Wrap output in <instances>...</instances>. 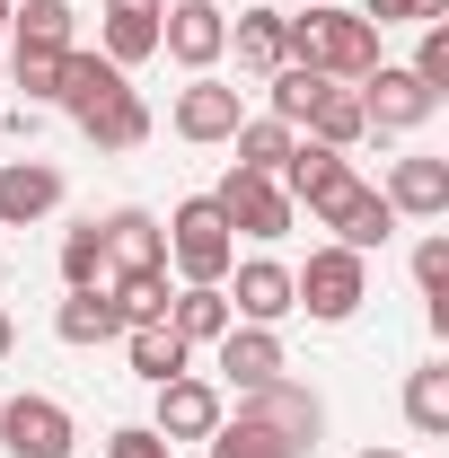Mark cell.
<instances>
[{
  "mask_svg": "<svg viewBox=\"0 0 449 458\" xmlns=\"http://www.w3.org/2000/svg\"><path fill=\"white\" fill-rule=\"evenodd\" d=\"M370 27H423V0H361Z\"/></svg>",
  "mask_w": 449,
  "mask_h": 458,
  "instance_id": "36",
  "label": "cell"
},
{
  "mask_svg": "<svg viewBox=\"0 0 449 458\" xmlns=\"http://www.w3.org/2000/svg\"><path fill=\"white\" fill-rule=\"evenodd\" d=\"M106 274H114V265H106V229L80 221L71 238H62V283H71V291H106Z\"/></svg>",
  "mask_w": 449,
  "mask_h": 458,
  "instance_id": "28",
  "label": "cell"
},
{
  "mask_svg": "<svg viewBox=\"0 0 449 458\" xmlns=\"http://www.w3.org/2000/svg\"><path fill=\"white\" fill-rule=\"evenodd\" d=\"M62 203V168L54 159H0V229H27Z\"/></svg>",
  "mask_w": 449,
  "mask_h": 458,
  "instance_id": "15",
  "label": "cell"
},
{
  "mask_svg": "<svg viewBox=\"0 0 449 458\" xmlns=\"http://www.w3.org/2000/svg\"><path fill=\"white\" fill-rule=\"evenodd\" d=\"M352 89H361L370 132H414V123H432V106H441V98H432L405 62H379V71H370V80H352Z\"/></svg>",
  "mask_w": 449,
  "mask_h": 458,
  "instance_id": "7",
  "label": "cell"
},
{
  "mask_svg": "<svg viewBox=\"0 0 449 458\" xmlns=\"http://www.w3.org/2000/svg\"><path fill=\"white\" fill-rule=\"evenodd\" d=\"M71 36H80V9H71V0H27V9H9V45H18V54H71Z\"/></svg>",
  "mask_w": 449,
  "mask_h": 458,
  "instance_id": "21",
  "label": "cell"
},
{
  "mask_svg": "<svg viewBox=\"0 0 449 458\" xmlns=\"http://www.w3.org/2000/svg\"><path fill=\"white\" fill-rule=\"evenodd\" d=\"M361 300H370V265L352 247H309V265L291 274V309H309L318 327H343Z\"/></svg>",
  "mask_w": 449,
  "mask_h": 458,
  "instance_id": "3",
  "label": "cell"
},
{
  "mask_svg": "<svg viewBox=\"0 0 449 458\" xmlns=\"http://www.w3.org/2000/svg\"><path fill=\"white\" fill-rule=\"evenodd\" d=\"M9 344H18V327H9V318H0V361H9Z\"/></svg>",
  "mask_w": 449,
  "mask_h": 458,
  "instance_id": "37",
  "label": "cell"
},
{
  "mask_svg": "<svg viewBox=\"0 0 449 458\" xmlns=\"http://www.w3.org/2000/svg\"><path fill=\"white\" fill-rule=\"evenodd\" d=\"M238 414H247V423H265V432H274L291 458H309V450H318V432H326V405L309 397V388H291V379L247 388V397H238Z\"/></svg>",
  "mask_w": 449,
  "mask_h": 458,
  "instance_id": "4",
  "label": "cell"
},
{
  "mask_svg": "<svg viewBox=\"0 0 449 458\" xmlns=\"http://www.w3.org/2000/svg\"><path fill=\"white\" fill-rule=\"evenodd\" d=\"M212 352H221V379L238 388V397L265 388V379H282V335H274V327H229Z\"/></svg>",
  "mask_w": 449,
  "mask_h": 458,
  "instance_id": "17",
  "label": "cell"
},
{
  "mask_svg": "<svg viewBox=\"0 0 449 458\" xmlns=\"http://www.w3.org/2000/svg\"><path fill=\"white\" fill-rule=\"evenodd\" d=\"M54 335L80 344V352H89V344H114V335H123V309H114L106 291H71V300L54 309Z\"/></svg>",
  "mask_w": 449,
  "mask_h": 458,
  "instance_id": "23",
  "label": "cell"
},
{
  "mask_svg": "<svg viewBox=\"0 0 449 458\" xmlns=\"http://www.w3.org/2000/svg\"><path fill=\"white\" fill-rule=\"evenodd\" d=\"M229 405H221V388H212V379H194V370H176V379H159V423H150V432H159V441H212V423H221Z\"/></svg>",
  "mask_w": 449,
  "mask_h": 458,
  "instance_id": "10",
  "label": "cell"
},
{
  "mask_svg": "<svg viewBox=\"0 0 449 458\" xmlns=\"http://www.w3.org/2000/svg\"><path fill=\"white\" fill-rule=\"evenodd\" d=\"M238 123H247V106H238L229 80L194 71V89H176V141H229Z\"/></svg>",
  "mask_w": 449,
  "mask_h": 458,
  "instance_id": "12",
  "label": "cell"
},
{
  "mask_svg": "<svg viewBox=\"0 0 449 458\" xmlns=\"http://www.w3.org/2000/svg\"><path fill=\"white\" fill-rule=\"evenodd\" d=\"M318 221L335 229V247H352V256H370V247H388V229H396V212H388V194H370L361 176L343 185L335 203L318 212Z\"/></svg>",
  "mask_w": 449,
  "mask_h": 458,
  "instance_id": "16",
  "label": "cell"
},
{
  "mask_svg": "<svg viewBox=\"0 0 449 458\" xmlns=\"http://www.w3.org/2000/svg\"><path fill=\"white\" fill-rule=\"evenodd\" d=\"M71 441L80 432H71V405L62 397H36V388L0 397V450L9 458H71Z\"/></svg>",
  "mask_w": 449,
  "mask_h": 458,
  "instance_id": "5",
  "label": "cell"
},
{
  "mask_svg": "<svg viewBox=\"0 0 449 458\" xmlns=\"http://www.w3.org/2000/svg\"><path fill=\"white\" fill-rule=\"evenodd\" d=\"M388 212L441 221V212H449V159H396V168H388Z\"/></svg>",
  "mask_w": 449,
  "mask_h": 458,
  "instance_id": "20",
  "label": "cell"
},
{
  "mask_svg": "<svg viewBox=\"0 0 449 458\" xmlns=\"http://www.w3.org/2000/svg\"><path fill=\"white\" fill-rule=\"evenodd\" d=\"M159 54H176L185 71H212L229 54V18L212 0H168V18H159Z\"/></svg>",
  "mask_w": 449,
  "mask_h": 458,
  "instance_id": "8",
  "label": "cell"
},
{
  "mask_svg": "<svg viewBox=\"0 0 449 458\" xmlns=\"http://www.w3.org/2000/svg\"><path fill=\"white\" fill-rule=\"evenodd\" d=\"M106 458H176V450L159 441V432H150V423H123V432L106 441Z\"/></svg>",
  "mask_w": 449,
  "mask_h": 458,
  "instance_id": "35",
  "label": "cell"
},
{
  "mask_svg": "<svg viewBox=\"0 0 449 458\" xmlns=\"http://www.w3.org/2000/svg\"><path fill=\"white\" fill-rule=\"evenodd\" d=\"M159 327H176L185 344H221L238 318H229V291L221 283H185V291H168V318Z\"/></svg>",
  "mask_w": 449,
  "mask_h": 458,
  "instance_id": "19",
  "label": "cell"
},
{
  "mask_svg": "<svg viewBox=\"0 0 449 458\" xmlns=\"http://www.w3.org/2000/svg\"><path fill=\"white\" fill-rule=\"evenodd\" d=\"M159 229H168V265L185 274V283H229V265H238V238H229V221H221V203H212V194L176 203Z\"/></svg>",
  "mask_w": 449,
  "mask_h": 458,
  "instance_id": "2",
  "label": "cell"
},
{
  "mask_svg": "<svg viewBox=\"0 0 449 458\" xmlns=\"http://www.w3.org/2000/svg\"><path fill=\"white\" fill-rule=\"evenodd\" d=\"M318 89H326V80H318L309 62H282V71H274V89H265V98H274V123H300V114L318 106Z\"/></svg>",
  "mask_w": 449,
  "mask_h": 458,
  "instance_id": "31",
  "label": "cell"
},
{
  "mask_svg": "<svg viewBox=\"0 0 449 458\" xmlns=\"http://www.w3.org/2000/svg\"><path fill=\"white\" fill-rule=\"evenodd\" d=\"M0 283H9V265H0Z\"/></svg>",
  "mask_w": 449,
  "mask_h": 458,
  "instance_id": "40",
  "label": "cell"
},
{
  "mask_svg": "<svg viewBox=\"0 0 449 458\" xmlns=\"http://www.w3.org/2000/svg\"><path fill=\"white\" fill-rule=\"evenodd\" d=\"M106 265L114 274H159V265H168V229L150 221V212H141V203H123V212H106ZM106 274V283H114Z\"/></svg>",
  "mask_w": 449,
  "mask_h": 458,
  "instance_id": "14",
  "label": "cell"
},
{
  "mask_svg": "<svg viewBox=\"0 0 449 458\" xmlns=\"http://www.w3.org/2000/svg\"><path fill=\"white\" fill-rule=\"evenodd\" d=\"M343 185H352V159H343V150H326V141H291V159H282V194H291V203L326 212Z\"/></svg>",
  "mask_w": 449,
  "mask_h": 458,
  "instance_id": "13",
  "label": "cell"
},
{
  "mask_svg": "<svg viewBox=\"0 0 449 458\" xmlns=\"http://www.w3.org/2000/svg\"><path fill=\"white\" fill-rule=\"evenodd\" d=\"M159 18H168V0H106V62L114 71L159 54Z\"/></svg>",
  "mask_w": 449,
  "mask_h": 458,
  "instance_id": "18",
  "label": "cell"
},
{
  "mask_svg": "<svg viewBox=\"0 0 449 458\" xmlns=\"http://www.w3.org/2000/svg\"><path fill=\"white\" fill-rule=\"evenodd\" d=\"M229 141H238V168L282 176V159H291V141H300V132H291V123H274V114H247V123H238Z\"/></svg>",
  "mask_w": 449,
  "mask_h": 458,
  "instance_id": "27",
  "label": "cell"
},
{
  "mask_svg": "<svg viewBox=\"0 0 449 458\" xmlns=\"http://www.w3.org/2000/svg\"><path fill=\"white\" fill-rule=\"evenodd\" d=\"M229 318L238 327H282L291 318V265H274V256H247V265H229Z\"/></svg>",
  "mask_w": 449,
  "mask_h": 458,
  "instance_id": "9",
  "label": "cell"
},
{
  "mask_svg": "<svg viewBox=\"0 0 449 458\" xmlns=\"http://www.w3.org/2000/svg\"><path fill=\"white\" fill-rule=\"evenodd\" d=\"M405 71H414L432 98H449V18H432V27H423V45H414V62H405Z\"/></svg>",
  "mask_w": 449,
  "mask_h": 458,
  "instance_id": "32",
  "label": "cell"
},
{
  "mask_svg": "<svg viewBox=\"0 0 449 458\" xmlns=\"http://www.w3.org/2000/svg\"><path fill=\"white\" fill-rule=\"evenodd\" d=\"M309 123V141H326V150H352L361 132H370V114H361V89H343V80H326L318 89V106L300 114Z\"/></svg>",
  "mask_w": 449,
  "mask_h": 458,
  "instance_id": "22",
  "label": "cell"
},
{
  "mask_svg": "<svg viewBox=\"0 0 449 458\" xmlns=\"http://www.w3.org/2000/svg\"><path fill=\"white\" fill-rule=\"evenodd\" d=\"M123 352H132V370L159 388V379H176V370H185V352H194V344L176 335V327H123Z\"/></svg>",
  "mask_w": 449,
  "mask_h": 458,
  "instance_id": "25",
  "label": "cell"
},
{
  "mask_svg": "<svg viewBox=\"0 0 449 458\" xmlns=\"http://www.w3.org/2000/svg\"><path fill=\"white\" fill-rule=\"evenodd\" d=\"M414 283H423V300H449V238L414 247Z\"/></svg>",
  "mask_w": 449,
  "mask_h": 458,
  "instance_id": "34",
  "label": "cell"
},
{
  "mask_svg": "<svg viewBox=\"0 0 449 458\" xmlns=\"http://www.w3.org/2000/svg\"><path fill=\"white\" fill-rule=\"evenodd\" d=\"M361 458H405V450H361Z\"/></svg>",
  "mask_w": 449,
  "mask_h": 458,
  "instance_id": "38",
  "label": "cell"
},
{
  "mask_svg": "<svg viewBox=\"0 0 449 458\" xmlns=\"http://www.w3.org/2000/svg\"><path fill=\"white\" fill-rule=\"evenodd\" d=\"M405 423H414L423 441L449 432V361H423V370L405 379Z\"/></svg>",
  "mask_w": 449,
  "mask_h": 458,
  "instance_id": "26",
  "label": "cell"
},
{
  "mask_svg": "<svg viewBox=\"0 0 449 458\" xmlns=\"http://www.w3.org/2000/svg\"><path fill=\"white\" fill-rule=\"evenodd\" d=\"M212 458H291V450H282L265 423H247V414H221V423H212Z\"/></svg>",
  "mask_w": 449,
  "mask_h": 458,
  "instance_id": "30",
  "label": "cell"
},
{
  "mask_svg": "<svg viewBox=\"0 0 449 458\" xmlns=\"http://www.w3.org/2000/svg\"><path fill=\"white\" fill-rule=\"evenodd\" d=\"M212 203H221L229 238H282V229H291V212H300V203L282 194V176H256V168H229Z\"/></svg>",
  "mask_w": 449,
  "mask_h": 458,
  "instance_id": "6",
  "label": "cell"
},
{
  "mask_svg": "<svg viewBox=\"0 0 449 458\" xmlns=\"http://www.w3.org/2000/svg\"><path fill=\"white\" fill-rule=\"evenodd\" d=\"M282 45H291V62H309L318 80H343V89L379 71V27H370L361 9L309 0V18H282Z\"/></svg>",
  "mask_w": 449,
  "mask_h": 458,
  "instance_id": "1",
  "label": "cell"
},
{
  "mask_svg": "<svg viewBox=\"0 0 449 458\" xmlns=\"http://www.w3.org/2000/svg\"><path fill=\"white\" fill-rule=\"evenodd\" d=\"M229 45H238V62H247V71H265V80L291 62V45H282V18H274V9H238Z\"/></svg>",
  "mask_w": 449,
  "mask_h": 458,
  "instance_id": "24",
  "label": "cell"
},
{
  "mask_svg": "<svg viewBox=\"0 0 449 458\" xmlns=\"http://www.w3.org/2000/svg\"><path fill=\"white\" fill-rule=\"evenodd\" d=\"M18 89H27V106H54L62 98V54H18Z\"/></svg>",
  "mask_w": 449,
  "mask_h": 458,
  "instance_id": "33",
  "label": "cell"
},
{
  "mask_svg": "<svg viewBox=\"0 0 449 458\" xmlns=\"http://www.w3.org/2000/svg\"><path fill=\"white\" fill-rule=\"evenodd\" d=\"M0 36H9V0H0Z\"/></svg>",
  "mask_w": 449,
  "mask_h": 458,
  "instance_id": "39",
  "label": "cell"
},
{
  "mask_svg": "<svg viewBox=\"0 0 449 458\" xmlns=\"http://www.w3.org/2000/svg\"><path fill=\"white\" fill-rule=\"evenodd\" d=\"M71 123H80L97 150H141V141H150V106H141V89H132V80H114L106 98H89Z\"/></svg>",
  "mask_w": 449,
  "mask_h": 458,
  "instance_id": "11",
  "label": "cell"
},
{
  "mask_svg": "<svg viewBox=\"0 0 449 458\" xmlns=\"http://www.w3.org/2000/svg\"><path fill=\"white\" fill-rule=\"evenodd\" d=\"M106 300L123 309V327H159V318H168V265H159V274H114Z\"/></svg>",
  "mask_w": 449,
  "mask_h": 458,
  "instance_id": "29",
  "label": "cell"
}]
</instances>
